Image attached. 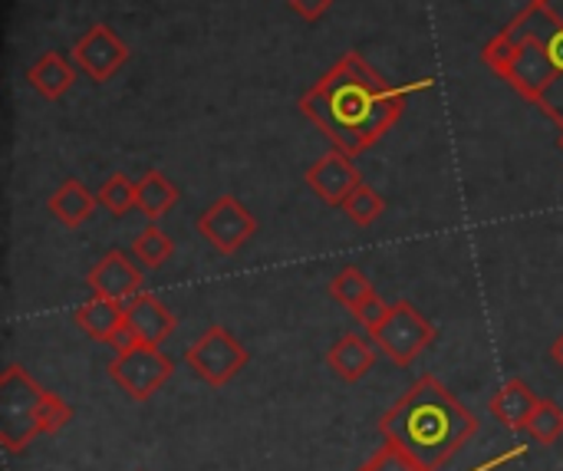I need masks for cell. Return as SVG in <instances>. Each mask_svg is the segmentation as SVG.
<instances>
[{
  "label": "cell",
  "instance_id": "83f0119b",
  "mask_svg": "<svg viewBox=\"0 0 563 471\" xmlns=\"http://www.w3.org/2000/svg\"><path fill=\"white\" fill-rule=\"evenodd\" d=\"M135 343H142V340H139V333H135V330L129 327V320H125V324L109 337V343H106V347H112L115 353H122V350H132Z\"/></svg>",
  "mask_w": 563,
  "mask_h": 471
},
{
  "label": "cell",
  "instance_id": "4fadbf2b",
  "mask_svg": "<svg viewBox=\"0 0 563 471\" xmlns=\"http://www.w3.org/2000/svg\"><path fill=\"white\" fill-rule=\"evenodd\" d=\"M327 366L333 370V376L340 383H360L373 373L376 366V350L363 333H343L333 340V347L327 350Z\"/></svg>",
  "mask_w": 563,
  "mask_h": 471
},
{
  "label": "cell",
  "instance_id": "30bf717a",
  "mask_svg": "<svg viewBox=\"0 0 563 471\" xmlns=\"http://www.w3.org/2000/svg\"><path fill=\"white\" fill-rule=\"evenodd\" d=\"M363 185V175L360 168L353 165V155L333 149L330 155L317 158L310 168H307V188L330 208H343L346 198Z\"/></svg>",
  "mask_w": 563,
  "mask_h": 471
},
{
  "label": "cell",
  "instance_id": "44dd1931",
  "mask_svg": "<svg viewBox=\"0 0 563 471\" xmlns=\"http://www.w3.org/2000/svg\"><path fill=\"white\" fill-rule=\"evenodd\" d=\"M135 185L139 182H132L129 175H122V172H112L102 185H99V191H96V198H99V208H106L112 218H122V215H129L132 208H135Z\"/></svg>",
  "mask_w": 563,
  "mask_h": 471
},
{
  "label": "cell",
  "instance_id": "6da1fadb",
  "mask_svg": "<svg viewBox=\"0 0 563 471\" xmlns=\"http://www.w3.org/2000/svg\"><path fill=\"white\" fill-rule=\"evenodd\" d=\"M432 86L435 79L429 76L393 86L356 50H350L300 96L297 106L333 142V149L356 158L389 135V129L402 119L412 92Z\"/></svg>",
  "mask_w": 563,
  "mask_h": 471
},
{
  "label": "cell",
  "instance_id": "2e32d148",
  "mask_svg": "<svg viewBox=\"0 0 563 471\" xmlns=\"http://www.w3.org/2000/svg\"><path fill=\"white\" fill-rule=\"evenodd\" d=\"M73 324L86 333V337H92V340H99V343H109V337L125 324V304H119V300H109V297H89L86 304H79L76 310H73Z\"/></svg>",
  "mask_w": 563,
  "mask_h": 471
},
{
  "label": "cell",
  "instance_id": "3957f363",
  "mask_svg": "<svg viewBox=\"0 0 563 471\" xmlns=\"http://www.w3.org/2000/svg\"><path fill=\"white\" fill-rule=\"evenodd\" d=\"M482 59L563 129V26L525 7L485 43Z\"/></svg>",
  "mask_w": 563,
  "mask_h": 471
},
{
  "label": "cell",
  "instance_id": "8fae6325",
  "mask_svg": "<svg viewBox=\"0 0 563 471\" xmlns=\"http://www.w3.org/2000/svg\"><path fill=\"white\" fill-rule=\"evenodd\" d=\"M86 287L96 297H109V300L129 304L135 294H142V267L132 264V258L125 251H106L86 271Z\"/></svg>",
  "mask_w": 563,
  "mask_h": 471
},
{
  "label": "cell",
  "instance_id": "f1b7e54d",
  "mask_svg": "<svg viewBox=\"0 0 563 471\" xmlns=\"http://www.w3.org/2000/svg\"><path fill=\"white\" fill-rule=\"evenodd\" d=\"M548 357H551V360H554V363L563 370V333L554 340V343H551V353H548Z\"/></svg>",
  "mask_w": 563,
  "mask_h": 471
},
{
  "label": "cell",
  "instance_id": "5b68a950",
  "mask_svg": "<svg viewBox=\"0 0 563 471\" xmlns=\"http://www.w3.org/2000/svg\"><path fill=\"white\" fill-rule=\"evenodd\" d=\"M439 330L435 324L409 300H399L389 307V317L369 333V340L396 363V366H412L422 350L435 343Z\"/></svg>",
  "mask_w": 563,
  "mask_h": 471
},
{
  "label": "cell",
  "instance_id": "9c48e42d",
  "mask_svg": "<svg viewBox=\"0 0 563 471\" xmlns=\"http://www.w3.org/2000/svg\"><path fill=\"white\" fill-rule=\"evenodd\" d=\"M129 59V46L119 40V33L106 23H92L76 43H73V63L92 79L109 83Z\"/></svg>",
  "mask_w": 563,
  "mask_h": 471
},
{
  "label": "cell",
  "instance_id": "8992f818",
  "mask_svg": "<svg viewBox=\"0 0 563 471\" xmlns=\"http://www.w3.org/2000/svg\"><path fill=\"white\" fill-rule=\"evenodd\" d=\"M247 363H251L247 347H244L228 327H218V324L208 327V330L185 350V366H188L201 383H208L211 390L228 386Z\"/></svg>",
  "mask_w": 563,
  "mask_h": 471
},
{
  "label": "cell",
  "instance_id": "e0dca14e",
  "mask_svg": "<svg viewBox=\"0 0 563 471\" xmlns=\"http://www.w3.org/2000/svg\"><path fill=\"white\" fill-rule=\"evenodd\" d=\"M26 83H30L43 99L56 102V99H63L66 89L76 83V66H73L63 53L49 50V53H43V56L26 69Z\"/></svg>",
  "mask_w": 563,
  "mask_h": 471
},
{
  "label": "cell",
  "instance_id": "7a4b0ae2",
  "mask_svg": "<svg viewBox=\"0 0 563 471\" xmlns=\"http://www.w3.org/2000/svg\"><path fill=\"white\" fill-rule=\"evenodd\" d=\"M379 432L426 471H442L478 432V419L449 386H442L439 376L426 373L379 419Z\"/></svg>",
  "mask_w": 563,
  "mask_h": 471
},
{
  "label": "cell",
  "instance_id": "ba28073f",
  "mask_svg": "<svg viewBox=\"0 0 563 471\" xmlns=\"http://www.w3.org/2000/svg\"><path fill=\"white\" fill-rule=\"evenodd\" d=\"M198 234L224 258L238 254L254 234H257V218L247 211L244 201L234 195L214 198L201 215H198Z\"/></svg>",
  "mask_w": 563,
  "mask_h": 471
},
{
  "label": "cell",
  "instance_id": "4dcf8cb0",
  "mask_svg": "<svg viewBox=\"0 0 563 471\" xmlns=\"http://www.w3.org/2000/svg\"><path fill=\"white\" fill-rule=\"evenodd\" d=\"M360 471H366V465H363V469H360Z\"/></svg>",
  "mask_w": 563,
  "mask_h": 471
},
{
  "label": "cell",
  "instance_id": "d6986e66",
  "mask_svg": "<svg viewBox=\"0 0 563 471\" xmlns=\"http://www.w3.org/2000/svg\"><path fill=\"white\" fill-rule=\"evenodd\" d=\"M132 254H135V261H139L142 267L158 271V267H165L168 258L175 254V241H172V234H165V231L158 228V221H148V228L132 241Z\"/></svg>",
  "mask_w": 563,
  "mask_h": 471
},
{
  "label": "cell",
  "instance_id": "ac0fdd59",
  "mask_svg": "<svg viewBox=\"0 0 563 471\" xmlns=\"http://www.w3.org/2000/svg\"><path fill=\"white\" fill-rule=\"evenodd\" d=\"M178 205V185L162 175L158 168H148L139 185H135V208L148 218V221H158L162 215H168L172 208Z\"/></svg>",
  "mask_w": 563,
  "mask_h": 471
},
{
  "label": "cell",
  "instance_id": "ffe728a7",
  "mask_svg": "<svg viewBox=\"0 0 563 471\" xmlns=\"http://www.w3.org/2000/svg\"><path fill=\"white\" fill-rule=\"evenodd\" d=\"M376 294V287L369 284V277L360 271V267H343L333 281H330V297L340 304V307H346L350 314L366 300V297H373Z\"/></svg>",
  "mask_w": 563,
  "mask_h": 471
},
{
  "label": "cell",
  "instance_id": "5bb4252c",
  "mask_svg": "<svg viewBox=\"0 0 563 471\" xmlns=\"http://www.w3.org/2000/svg\"><path fill=\"white\" fill-rule=\"evenodd\" d=\"M538 403H541V396H538L525 380H508V383L492 396L488 409H492L495 423H501L505 429H511V432H525V429H528L531 413L538 409Z\"/></svg>",
  "mask_w": 563,
  "mask_h": 471
},
{
  "label": "cell",
  "instance_id": "52a82bcc",
  "mask_svg": "<svg viewBox=\"0 0 563 471\" xmlns=\"http://www.w3.org/2000/svg\"><path fill=\"white\" fill-rule=\"evenodd\" d=\"M112 383L135 403L152 399L175 373V360L165 357L158 347L152 343H135L132 350H122L112 357V363L106 366Z\"/></svg>",
  "mask_w": 563,
  "mask_h": 471
},
{
  "label": "cell",
  "instance_id": "d4e9b609",
  "mask_svg": "<svg viewBox=\"0 0 563 471\" xmlns=\"http://www.w3.org/2000/svg\"><path fill=\"white\" fill-rule=\"evenodd\" d=\"M389 307H393V304H386L379 294H373V297H366V300L353 310V320H356L366 333H373V330L389 317Z\"/></svg>",
  "mask_w": 563,
  "mask_h": 471
},
{
  "label": "cell",
  "instance_id": "cb8c5ba5",
  "mask_svg": "<svg viewBox=\"0 0 563 471\" xmlns=\"http://www.w3.org/2000/svg\"><path fill=\"white\" fill-rule=\"evenodd\" d=\"M33 419H36V426H40L43 436H53V432H59L73 419V409H69V403L63 396L43 390V396H40V403L33 409Z\"/></svg>",
  "mask_w": 563,
  "mask_h": 471
},
{
  "label": "cell",
  "instance_id": "277c9868",
  "mask_svg": "<svg viewBox=\"0 0 563 471\" xmlns=\"http://www.w3.org/2000/svg\"><path fill=\"white\" fill-rule=\"evenodd\" d=\"M43 390L26 376V370L20 366H7L0 376V446L7 452H20L26 449V442H33L40 432L33 409L40 403Z\"/></svg>",
  "mask_w": 563,
  "mask_h": 471
},
{
  "label": "cell",
  "instance_id": "4316f807",
  "mask_svg": "<svg viewBox=\"0 0 563 471\" xmlns=\"http://www.w3.org/2000/svg\"><path fill=\"white\" fill-rule=\"evenodd\" d=\"M528 10L563 26V0H528Z\"/></svg>",
  "mask_w": 563,
  "mask_h": 471
},
{
  "label": "cell",
  "instance_id": "603a6c76",
  "mask_svg": "<svg viewBox=\"0 0 563 471\" xmlns=\"http://www.w3.org/2000/svg\"><path fill=\"white\" fill-rule=\"evenodd\" d=\"M343 211H346L350 221H356L360 228H369V224H376V221L386 215V198H383L376 188H369V185L363 182V185L346 198Z\"/></svg>",
  "mask_w": 563,
  "mask_h": 471
},
{
  "label": "cell",
  "instance_id": "484cf974",
  "mask_svg": "<svg viewBox=\"0 0 563 471\" xmlns=\"http://www.w3.org/2000/svg\"><path fill=\"white\" fill-rule=\"evenodd\" d=\"M287 7H290L300 20L317 23L320 17H327V13H330L333 0H287Z\"/></svg>",
  "mask_w": 563,
  "mask_h": 471
},
{
  "label": "cell",
  "instance_id": "9a60e30c",
  "mask_svg": "<svg viewBox=\"0 0 563 471\" xmlns=\"http://www.w3.org/2000/svg\"><path fill=\"white\" fill-rule=\"evenodd\" d=\"M46 208H49V215H53L59 224H66V228H79V224H86V221L96 215L99 198H96L82 182L66 178V182H59V185H56V191L49 195Z\"/></svg>",
  "mask_w": 563,
  "mask_h": 471
},
{
  "label": "cell",
  "instance_id": "f546056e",
  "mask_svg": "<svg viewBox=\"0 0 563 471\" xmlns=\"http://www.w3.org/2000/svg\"><path fill=\"white\" fill-rule=\"evenodd\" d=\"M558 149L563 152V129H561V135H558Z\"/></svg>",
  "mask_w": 563,
  "mask_h": 471
},
{
  "label": "cell",
  "instance_id": "7c38bea8",
  "mask_svg": "<svg viewBox=\"0 0 563 471\" xmlns=\"http://www.w3.org/2000/svg\"><path fill=\"white\" fill-rule=\"evenodd\" d=\"M125 320H129V327L139 333V340L142 343H152V347H158V343H165L172 333H175V327H178V317L155 297V294H135L129 304H125Z\"/></svg>",
  "mask_w": 563,
  "mask_h": 471
},
{
  "label": "cell",
  "instance_id": "7402d4cb",
  "mask_svg": "<svg viewBox=\"0 0 563 471\" xmlns=\"http://www.w3.org/2000/svg\"><path fill=\"white\" fill-rule=\"evenodd\" d=\"M538 446H554L563 436V409L554 399H541L525 429Z\"/></svg>",
  "mask_w": 563,
  "mask_h": 471
}]
</instances>
